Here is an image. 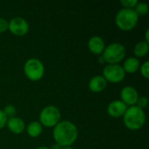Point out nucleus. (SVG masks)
<instances>
[{
    "label": "nucleus",
    "instance_id": "3",
    "mask_svg": "<svg viewBox=\"0 0 149 149\" xmlns=\"http://www.w3.org/2000/svg\"><path fill=\"white\" fill-rule=\"evenodd\" d=\"M139 16L134 9L121 8L115 15L116 25L122 31H131L137 25Z\"/></svg>",
    "mask_w": 149,
    "mask_h": 149
},
{
    "label": "nucleus",
    "instance_id": "16",
    "mask_svg": "<svg viewBox=\"0 0 149 149\" xmlns=\"http://www.w3.org/2000/svg\"><path fill=\"white\" fill-rule=\"evenodd\" d=\"M149 52V44L145 40L139 41L134 47V54L135 58H143L147 56Z\"/></svg>",
    "mask_w": 149,
    "mask_h": 149
},
{
    "label": "nucleus",
    "instance_id": "13",
    "mask_svg": "<svg viewBox=\"0 0 149 149\" xmlns=\"http://www.w3.org/2000/svg\"><path fill=\"white\" fill-rule=\"evenodd\" d=\"M107 81L102 75H94L92 77L88 83L89 89L93 93H100L106 89Z\"/></svg>",
    "mask_w": 149,
    "mask_h": 149
},
{
    "label": "nucleus",
    "instance_id": "5",
    "mask_svg": "<svg viewBox=\"0 0 149 149\" xmlns=\"http://www.w3.org/2000/svg\"><path fill=\"white\" fill-rule=\"evenodd\" d=\"M24 72L29 79L39 80L45 75V65L37 58H30L24 65Z\"/></svg>",
    "mask_w": 149,
    "mask_h": 149
},
{
    "label": "nucleus",
    "instance_id": "26",
    "mask_svg": "<svg viewBox=\"0 0 149 149\" xmlns=\"http://www.w3.org/2000/svg\"><path fill=\"white\" fill-rule=\"evenodd\" d=\"M98 60H99V62H100V63H105V60H104V58H103V57H102L101 55H100V56H99Z\"/></svg>",
    "mask_w": 149,
    "mask_h": 149
},
{
    "label": "nucleus",
    "instance_id": "20",
    "mask_svg": "<svg viewBox=\"0 0 149 149\" xmlns=\"http://www.w3.org/2000/svg\"><path fill=\"white\" fill-rule=\"evenodd\" d=\"M148 97H146V96H139L135 106H137L138 107H140L141 109H144V108H146L148 107Z\"/></svg>",
    "mask_w": 149,
    "mask_h": 149
},
{
    "label": "nucleus",
    "instance_id": "24",
    "mask_svg": "<svg viewBox=\"0 0 149 149\" xmlns=\"http://www.w3.org/2000/svg\"><path fill=\"white\" fill-rule=\"evenodd\" d=\"M145 41L148 42L149 44V30L147 29L146 30V32H145Z\"/></svg>",
    "mask_w": 149,
    "mask_h": 149
},
{
    "label": "nucleus",
    "instance_id": "25",
    "mask_svg": "<svg viewBox=\"0 0 149 149\" xmlns=\"http://www.w3.org/2000/svg\"><path fill=\"white\" fill-rule=\"evenodd\" d=\"M62 148V147L61 146H59L58 144H57V143H54L53 145H52V147L50 148V149H61Z\"/></svg>",
    "mask_w": 149,
    "mask_h": 149
},
{
    "label": "nucleus",
    "instance_id": "18",
    "mask_svg": "<svg viewBox=\"0 0 149 149\" xmlns=\"http://www.w3.org/2000/svg\"><path fill=\"white\" fill-rule=\"evenodd\" d=\"M3 112L4 113V114L6 115L7 118H10V117L16 116L17 108H16V107H15L14 105L9 104V105H6V106L3 107Z\"/></svg>",
    "mask_w": 149,
    "mask_h": 149
},
{
    "label": "nucleus",
    "instance_id": "15",
    "mask_svg": "<svg viewBox=\"0 0 149 149\" xmlns=\"http://www.w3.org/2000/svg\"><path fill=\"white\" fill-rule=\"evenodd\" d=\"M25 127H26V132H27L28 135L32 138H36V137L39 136L42 134L43 128H44L42 124L38 120H33V121L30 122Z\"/></svg>",
    "mask_w": 149,
    "mask_h": 149
},
{
    "label": "nucleus",
    "instance_id": "12",
    "mask_svg": "<svg viewBox=\"0 0 149 149\" xmlns=\"http://www.w3.org/2000/svg\"><path fill=\"white\" fill-rule=\"evenodd\" d=\"M6 127L11 133L15 134H20L24 132L26 126L23 119L17 116H13L7 119Z\"/></svg>",
    "mask_w": 149,
    "mask_h": 149
},
{
    "label": "nucleus",
    "instance_id": "10",
    "mask_svg": "<svg viewBox=\"0 0 149 149\" xmlns=\"http://www.w3.org/2000/svg\"><path fill=\"white\" fill-rule=\"evenodd\" d=\"M127 107H128L120 100H115L108 104L107 111L110 116L113 118H119L124 115Z\"/></svg>",
    "mask_w": 149,
    "mask_h": 149
},
{
    "label": "nucleus",
    "instance_id": "17",
    "mask_svg": "<svg viewBox=\"0 0 149 149\" xmlns=\"http://www.w3.org/2000/svg\"><path fill=\"white\" fill-rule=\"evenodd\" d=\"M134 10H135L136 14L141 17V16H146L148 12V4L145 2H139L136 3L134 6Z\"/></svg>",
    "mask_w": 149,
    "mask_h": 149
},
{
    "label": "nucleus",
    "instance_id": "4",
    "mask_svg": "<svg viewBox=\"0 0 149 149\" xmlns=\"http://www.w3.org/2000/svg\"><path fill=\"white\" fill-rule=\"evenodd\" d=\"M127 53L126 47L120 42H113L105 47L101 56L105 63L119 64L125 58Z\"/></svg>",
    "mask_w": 149,
    "mask_h": 149
},
{
    "label": "nucleus",
    "instance_id": "14",
    "mask_svg": "<svg viewBox=\"0 0 149 149\" xmlns=\"http://www.w3.org/2000/svg\"><path fill=\"white\" fill-rule=\"evenodd\" d=\"M141 66V63L139 58H135L134 56H131L128 57L127 58L125 59L122 67L125 71V72H128V73H134L136 72Z\"/></svg>",
    "mask_w": 149,
    "mask_h": 149
},
{
    "label": "nucleus",
    "instance_id": "23",
    "mask_svg": "<svg viewBox=\"0 0 149 149\" xmlns=\"http://www.w3.org/2000/svg\"><path fill=\"white\" fill-rule=\"evenodd\" d=\"M8 30V20L3 17H0V32H3Z\"/></svg>",
    "mask_w": 149,
    "mask_h": 149
},
{
    "label": "nucleus",
    "instance_id": "22",
    "mask_svg": "<svg viewBox=\"0 0 149 149\" xmlns=\"http://www.w3.org/2000/svg\"><path fill=\"white\" fill-rule=\"evenodd\" d=\"M7 117L4 114V113L3 112L2 109H0V129H2L3 127H4L6 126V122H7Z\"/></svg>",
    "mask_w": 149,
    "mask_h": 149
},
{
    "label": "nucleus",
    "instance_id": "11",
    "mask_svg": "<svg viewBox=\"0 0 149 149\" xmlns=\"http://www.w3.org/2000/svg\"><path fill=\"white\" fill-rule=\"evenodd\" d=\"M87 46L90 52H93V54L101 55L106 47V43L100 36L93 35L89 38L87 42Z\"/></svg>",
    "mask_w": 149,
    "mask_h": 149
},
{
    "label": "nucleus",
    "instance_id": "7",
    "mask_svg": "<svg viewBox=\"0 0 149 149\" xmlns=\"http://www.w3.org/2000/svg\"><path fill=\"white\" fill-rule=\"evenodd\" d=\"M102 76L107 82L118 83L124 79L126 72L120 64H107L103 68Z\"/></svg>",
    "mask_w": 149,
    "mask_h": 149
},
{
    "label": "nucleus",
    "instance_id": "9",
    "mask_svg": "<svg viewBox=\"0 0 149 149\" xmlns=\"http://www.w3.org/2000/svg\"><path fill=\"white\" fill-rule=\"evenodd\" d=\"M120 100L124 102L127 107L135 106L137 100L139 98L138 91L135 87L132 86H126L120 91Z\"/></svg>",
    "mask_w": 149,
    "mask_h": 149
},
{
    "label": "nucleus",
    "instance_id": "2",
    "mask_svg": "<svg viewBox=\"0 0 149 149\" xmlns=\"http://www.w3.org/2000/svg\"><path fill=\"white\" fill-rule=\"evenodd\" d=\"M122 117L125 127L130 130L141 129L145 125L147 120L144 110L137 106L128 107Z\"/></svg>",
    "mask_w": 149,
    "mask_h": 149
},
{
    "label": "nucleus",
    "instance_id": "28",
    "mask_svg": "<svg viewBox=\"0 0 149 149\" xmlns=\"http://www.w3.org/2000/svg\"><path fill=\"white\" fill-rule=\"evenodd\" d=\"M61 149H74L72 147H63Z\"/></svg>",
    "mask_w": 149,
    "mask_h": 149
},
{
    "label": "nucleus",
    "instance_id": "27",
    "mask_svg": "<svg viewBox=\"0 0 149 149\" xmlns=\"http://www.w3.org/2000/svg\"><path fill=\"white\" fill-rule=\"evenodd\" d=\"M36 149H50V148L47 147V146H40V147L37 148Z\"/></svg>",
    "mask_w": 149,
    "mask_h": 149
},
{
    "label": "nucleus",
    "instance_id": "8",
    "mask_svg": "<svg viewBox=\"0 0 149 149\" xmlns=\"http://www.w3.org/2000/svg\"><path fill=\"white\" fill-rule=\"evenodd\" d=\"M8 30L16 36H24L29 31V23L22 17H14L8 21Z\"/></svg>",
    "mask_w": 149,
    "mask_h": 149
},
{
    "label": "nucleus",
    "instance_id": "19",
    "mask_svg": "<svg viewBox=\"0 0 149 149\" xmlns=\"http://www.w3.org/2000/svg\"><path fill=\"white\" fill-rule=\"evenodd\" d=\"M140 72L141 74L145 78V79H148L149 77V61L146 60L145 62L142 63V65H141L140 66Z\"/></svg>",
    "mask_w": 149,
    "mask_h": 149
},
{
    "label": "nucleus",
    "instance_id": "6",
    "mask_svg": "<svg viewBox=\"0 0 149 149\" xmlns=\"http://www.w3.org/2000/svg\"><path fill=\"white\" fill-rule=\"evenodd\" d=\"M61 119V113L58 107L54 105H48L45 107L39 113V122L43 127H53Z\"/></svg>",
    "mask_w": 149,
    "mask_h": 149
},
{
    "label": "nucleus",
    "instance_id": "21",
    "mask_svg": "<svg viewBox=\"0 0 149 149\" xmlns=\"http://www.w3.org/2000/svg\"><path fill=\"white\" fill-rule=\"evenodd\" d=\"M121 5H123V8H128V9H134L136 3H138V0H120V2Z\"/></svg>",
    "mask_w": 149,
    "mask_h": 149
},
{
    "label": "nucleus",
    "instance_id": "1",
    "mask_svg": "<svg viewBox=\"0 0 149 149\" xmlns=\"http://www.w3.org/2000/svg\"><path fill=\"white\" fill-rule=\"evenodd\" d=\"M52 136L55 143L63 147H71L78 139L79 129L70 120H60L53 127Z\"/></svg>",
    "mask_w": 149,
    "mask_h": 149
}]
</instances>
